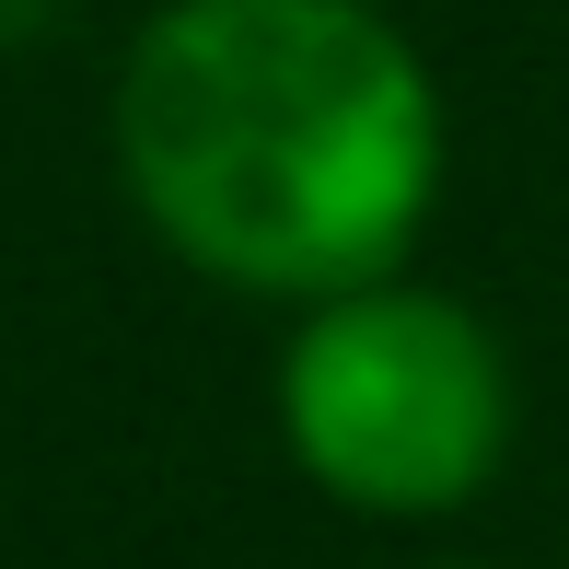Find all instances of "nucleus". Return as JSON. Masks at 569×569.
Segmentation results:
<instances>
[{"label": "nucleus", "instance_id": "nucleus-1", "mask_svg": "<svg viewBox=\"0 0 569 569\" xmlns=\"http://www.w3.org/2000/svg\"><path fill=\"white\" fill-rule=\"evenodd\" d=\"M140 221L232 291L383 279L442 198V93L372 0H163L117 70Z\"/></svg>", "mask_w": 569, "mask_h": 569}, {"label": "nucleus", "instance_id": "nucleus-2", "mask_svg": "<svg viewBox=\"0 0 569 569\" xmlns=\"http://www.w3.org/2000/svg\"><path fill=\"white\" fill-rule=\"evenodd\" d=\"M279 430L349 511H453L511 442V360L453 291H407L383 268L326 291L279 349Z\"/></svg>", "mask_w": 569, "mask_h": 569}, {"label": "nucleus", "instance_id": "nucleus-3", "mask_svg": "<svg viewBox=\"0 0 569 569\" xmlns=\"http://www.w3.org/2000/svg\"><path fill=\"white\" fill-rule=\"evenodd\" d=\"M47 23H70V0H0V47H36Z\"/></svg>", "mask_w": 569, "mask_h": 569}]
</instances>
